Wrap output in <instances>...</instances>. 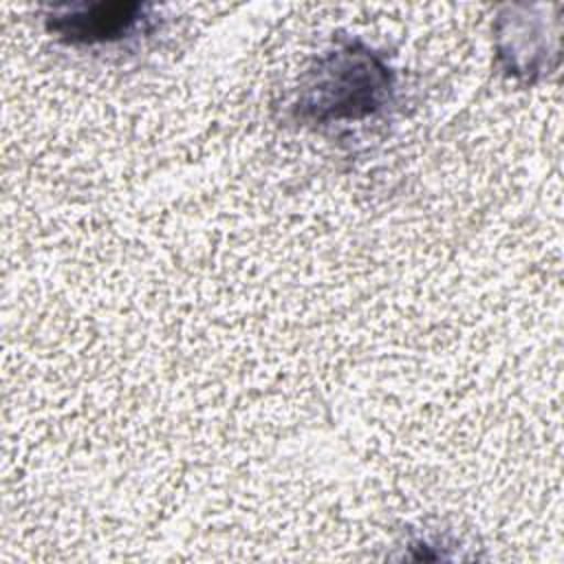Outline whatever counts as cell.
<instances>
[{
  "label": "cell",
  "instance_id": "7a4b0ae2",
  "mask_svg": "<svg viewBox=\"0 0 564 564\" xmlns=\"http://www.w3.org/2000/svg\"><path fill=\"white\" fill-rule=\"evenodd\" d=\"M139 4H93V7H75L64 13H55L51 20V31L59 33L64 40L75 44H95V42H112L126 37L139 20Z\"/></svg>",
  "mask_w": 564,
  "mask_h": 564
},
{
  "label": "cell",
  "instance_id": "6da1fadb",
  "mask_svg": "<svg viewBox=\"0 0 564 564\" xmlns=\"http://www.w3.org/2000/svg\"><path fill=\"white\" fill-rule=\"evenodd\" d=\"M317 99L313 106L328 110L330 117H355L357 108L368 112L375 108L379 93L386 88V68H381L370 55L344 51L330 57V66L317 82Z\"/></svg>",
  "mask_w": 564,
  "mask_h": 564
}]
</instances>
